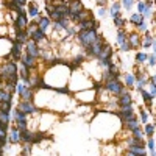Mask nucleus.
<instances>
[{"mask_svg": "<svg viewBox=\"0 0 156 156\" xmlns=\"http://www.w3.org/2000/svg\"><path fill=\"white\" fill-rule=\"evenodd\" d=\"M0 80H3L5 84H17L19 83V62L8 58L0 66Z\"/></svg>", "mask_w": 156, "mask_h": 156, "instance_id": "f257e3e1", "label": "nucleus"}, {"mask_svg": "<svg viewBox=\"0 0 156 156\" xmlns=\"http://www.w3.org/2000/svg\"><path fill=\"white\" fill-rule=\"evenodd\" d=\"M98 36H100L98 30H78L73 37H75V41L78 42V45H80L83 50H86L87 47H90L95 42V39Z\"/></svg>", "mask_w": 156, "mask_h": 156, "instance_id": "f03ea898", "label": "nucleus"}, {"mask_svg": "<svg viewBox=\"0 0 156 156\" xmlns=\"http://www.w3.org/2000/svg\"><path fill=\"white\" fill-rule=\"evenodd\" d=\"M103 87H105L109 94L112 95H119L122 90L126 89V86L123 84V81H120V78H108V80L103 81Z\"/></svg>", "mask_w": 156, "mask_h": 156, "instance_id": "7ed1b4c3", "label": "nucleus"}, {"mask_svg": "<svg viewBox=\"0 0 156 156\" xmlns=\"http://www.w3.org/2000/svg\"><path fill=\"white\" fill-rule=\"evenodd\" d=\"M105 42H106V41H105V39H103V36L100 34V36L95 39V42L84 50L87 59H98V56H100V53H101V48H103V44H105Z\"/></svg>", "mask_w": 156, "mask_h": 156, "instance_id": "20e7f679", "label": "nucleus"}, {"mask_svg": "<svg viewBox=\"0 0 156 156\" xmlns=\"http://www.w3.org/2000/svg\"><path fill=\"white\" fill-rule=\"evenodd\" d=\"M17 109H20V111H23L25 114H28V115H33V114H41V109H39L34 103H33V100H20L19 103H17V106H16Z\"/></svg>", "mask_w": 156, "mask_h": 156, "instance_id": "39448f33", "label": "nucleus"}, {"mask_svg": "<svg viewBox=\"0 0 156 156\" xmlns=\"http://www.w3.org/2000/svg\"><path fill=\"white\" fill-rule=\"evenodd\" d=\"M23 51H25V44H22V42H19V41H16V39H14V41H12L11 48H9V58L12 61L19 62L20 58H22V55H23Z\"/></svg>", "mask_w": 156, "mask_h": 156, "instance_id": "423d86ee", "label": "nucleus"}, {"mask_svg": "<svg viewBox=\"0 0 156 156\" xmlns=\"http://www.w3.org/2000/svg\"><path fill=\"white\" fill-rule=\"evenodd\" d=\"M75 25H76L78 30H98L100 28V20H97L94 17H87V19L80 20Z\"/></svg>", "mask_w": 156, "mask_h": 156, "instance_id": "0eeeda50", "label": "nucleus"}, {"mask_svg": "<svg viewBox=\"0 0 156 156\" xmlns=\"http://www.w3.org/2000/svg\"><path fill=\"white\" fill-rule=\"evenodd\" d=\"M25 53H28V55L39 59L42 56V50H41V47H39L37 42H34L33 39H28V41L25 42Z\"/></svg>", "mask_w": 156, "mask_h": 156, "instance_id": "6e6552de", "label": "nucleus"}, {"mask_svg": "<svg viewBox=\"0 0 156 156\" xmlns=\"http://www.w3.org/2000/svg\"><path fill=\"white\" fill-rule=\"evenodd\" d=\"M136 114V109L133 106V103H129V105H125V106H119V109H117L115 115L119 117V119L123 122L126 119H129V117H133Z\"/></svg>", "mask_w": 156, "mask_h": 156, "instance_id": "1a4fd4ad", "label": "nucleus"}, {"mask_svg": "<svg viewBox=\"0 0 156 156\" xmlns=\"http://www.w3.org/2000/svg\"><path fill=\"white\" fill-rule=\"evenodd\" d=\"M67 5H69V19L73 17V16H76V14H80L81 11L86 9L81 0H69Z\"/></svg>", "mask_w": 156, "mask_h": 156, "instance_id": "9d476101", "label": "nucleus"}, {"mask_svg": "<svg viewBox=\"0 0 156 156\" xmlns=\"http://www.w3.org/2000/svg\"><path fill=\"white\" fill-rule=\"evenodd\" d=\"M28 25V14L23 12V14H16V17L12 19V27L14 30H25Z\"/></svg>", "mask_w": 156, "mask_h": 156, "instance_id": "9b49d317", "label": "nucleus"}, {"mask_svg": "<svg viewBox=\"0 0 156 156\" xmlns=\"http://www.w3.org/2000/svg\"><path fill=\"white\" fill-rule=\"evenodd\" d=\"M8 142L9 145H17L20 144V129L14 125L8 129Z\"/></svg>", "mask_w": 156, "mask_h": 156, "instance_id": "f8f14e48", "label": "nucleus"}, {"mask_svg": "<svg viewBox=\"0 0 156 156\" xmlns=\"http://www.w3.org/2000/svg\"><path fill=\"white\" fill-rule=\"evenodd\" d=\"M129 103H133V95L128 89H125L117 95V106H125V105H129Z\"/></svg>", "mask_w": 156, "mask_h": 156, "instance_id": "ddd939ff", "label": "nucleus"}, {"mask_svg": "<svg viewBox=\"0 0 156 156\" xmlns=\"http://www.w3.org/2000/svg\"><path fill=\"white\" fill-rule=\"evenodd\" d=\"M19 62L23 64L25 67L31 69V70L37 67V58H34V56H31V55H28V53H25V51H23V55H22V58H20Z\"/></svg>", "mask_w": 156, "mask_h": 156, "instance_id": "4468645a", "label": "nucleus"}, {"mask_svg": "<svg viewBox=\"0 0 156 156\" xmlns=\"http://www.w3.org/2000/svg\"><path fill=\"white\" fill-rule=\"evenodd\" d=\"M128 41H129V44H131V48L133 50H136V48H139L140 47V42H142V36H140V33L136 30V31H128Z\"/></svg>", "mask_w": 156, "mask_h": 156, "instance_id": "2eb2a0df", "label": "nucleus"}, {"mask_svg": "<svg viewBox=\"0 0 156 156\" xmlns=\"http://www.w3.org/2000/svg\"><path fill=\"white\" fill-rule=\"evenodd\" d=\"M125 154H131V156H145V154H147V150H145V147H140V145H137V144H133V145H128V147H126Z\"/></svg>", "mask_w": 156, "mask_h": 156, "instance_id": "dca6fc26", "label": "nucleus"}, {"mask_svg": "<svg viewBox=\"0 0 156 156\" xmlns=\"http://www.w3.org/2000/svg\"><path fill=\"white\" fill-rule=\"evenodd\" d=\"M19 78H20V81L27 83L30 86V81H31V69L25 67L23 64H20V62H19Z\"/></svg>", "mask_w": 156, "mask_h": 156, "instance_id": "f3484780", "label": "nucleus"}, {"mask_svg": "<svg viewBox=\"0 0 156 156\" xmlns=\"http://www.w3.org/2000/svg\"><path fill=\"white\" fill-rule=\"evenodd\" d=\"M122 123H123V128L128 129V131H133V129H136V128L140 126V120H139V117H137L136 114H134L133 117H129V119L123 120Z\"/></svg>", "mask_w": 156, "mask_h": 156, "instance_id": "a211bd4d", "label": "nucleus"}, {"mask_svg": "<svg viewBox=\"0 0 156 156\" xmlns=\"http://www.w3.org/2000/svg\"><path fill=\"white\" fill-rule=\"evenodd\" d=\"M30 39H33V41L34 42H37L39 45H41V44H45V42H48V37H47V34H45V31L44 30H41V28H39L37 27V30L31 34V37Z\"/></svg>", "mask_w": 156, "mask_h": 156, "instance_id": "6ab92c4d", "label": "nucleus"}, {"mask_svg": "<svg viewBox=\"0 0 156 156\" xmlns=\"http://www.w3.org/2000/svg\"><path fill=\"white\" fill-rule=\"evenodd\" d=\"M36 23H37V27L41 28V30L47 31V30L50 28V25H51V19H50L48 16H41V14H39V16L36 17Z\"/></svg>", "mask_w": 156, "mask_h": 156, "instance_id": "aec40b11", "label": "nucleus"}, {"mask_svg": "<svg viewBox=\"0 0 156 156\" xmlns=\"http://www.w3.org/2000/svg\"><path fill=\"white\" fill-rule=\"evenodd\" d=\"M153 41H154V36H153L150 31H145L144 34H142V42H140V47L144 48V50H148V48H151Z\"/></svg>", "mask_w": 156, "mask_h": 156, "instance_id": "412c9836", "label": "nucleus"}, {"mask_svg": "<svg viewBox=\"0 0 156 156\" xmlns=\"http://www.w3.org/2000/svg\"><path fill=\"white\" fill-rule=\"evenodd\" d=\"M120 11H122V3H120V0H114V2H111L109 8H108V14L111 17L117 16V14H120Z\"/></svg>", "mask_w": 156, "mask_h": 156, "instance_id": "4be33fe9", "label": "nucleus"}, {"mask_svg": "<svg viewBox=\"0 0 156 156\" xmlns=\"http://www.w3.org/2000/svg\"><path fill=\"white\" fill-rule=\"evenodd\" d=\"M139 94H140L142 100H144L145 106H147V108L150 109V108L153 106V98H154V97H153V95H151V94L148 92V90H147L145 87H144V89H140V90H139Z\"/></svg>", "mask_w": 156, "mask_h": 156, "instance_id": "5701e85b", "label": "nucleus"}, {"mask_svg": "<svg viewBox=\"0 0 156 156\" xmlns=\"http://www.w3.org/2000/svg\"><path fill=\"white\" fill-rule=\"evenodd\" d=\"M103 58H108V59H114V51H112V47L105 42L103 44V48H101V53L98 56V59H103Z\"/></svg>", "mask_w": 156, "mask_h": 156, "instance_id": "b1692460", "label": "nucleus"}, {"mask_svg": "<svg viewBox=\"0 0 156 156\" xmlns=\"http://www.w3.org/2000/svg\"><path fill=\"white\" fill-rule=\"evenodd\" d=\"M19 97H20V100H34V89L27 84L22 89V92L19 94Z\"/></svg>", "mask_w": 156, "mask_h": 156, "instance_id": "393cba45", "label": "nucleus"}, {"mask_svg": "<svg viewBox=\"0 0 156 156\" xmlns=\"http://www.w3.org/2000/svg\"><path fill=\"white\" fill-rule=\"evenodd\" d=\"M27 8H28V9H27V14H28L30 17H34V19H36L39 14H41V11H39V6H37L36 2H28V3H27Z\"/></svg>", "mask_w": 156, "mask_h": 156, "instance_id": "a878e982", "label": "nucleus"}, {"mask_svg": "<svg viewBox=\"0 0 156 156\" xmlns=\"http://www.w3.org/2000/svg\"><path fill=\"white\" fill-rule=\"evenodd\" d=\"M33 134H34V131L30 128L22 129L20 131V144H25V142H31L33 144Z\"/></svg>", "mask_w": 156, "mask_h": 156, "instance_id": "bb28decb", "label": "nucleus"}, {"mask_svg": "<svg viewBox=\"0 0 156 156\" xmlns=\"http://www.w3.org/2000/svg\"><path fill=\"white\" fill-rule=\"evenodd\" d=\"M122 76H123V84H125L128 89L134 86V83H136L134 73H131V72H125V73H122Z\"/></svg>", "mask_w": 156, "mask_h": 156, "instance_id": "cd10ccee", "label": "nucleus"}, {"mask_svg": "<svg viewBox=\"0 0 156 156\" xmlns=\"http://www.w3.org/2000/svg\"><path fill=\"white\" fill-rule=\"evenodd\" d=\"M14 39L22 44H25L30 39V36L27 34V30H14Z\"/></svg>", "mask_w": 156, "mask_h": 156, "instance_id": "c85d7f7f", "label": "nucleus"}, {"mask_svg": "<svg viewBox=\"0 0 156 156\" xmlns=\"http://www.w3.org/2000/svg\"><path fill=\"white\" fill-rule=\"evenodd\" d=\"M126 37H128V31L125 28H117V33H115V42H117V45H120L122 42H125Z\"/></svg>", "mask_w": 156, "mask_h": 156, "instance_id": "c756f323", "label": "nucleus"}, {"mask_svg": "<svg viewBox=\"0 0 156 156\" xmlns=\"http://www.w3.org/2000/svg\"><path fill=\"white\" fill-rule=\"evenodd\" d=\"M45 139H50V136H48L47 133H42V131H34V134H33V145L41 144V142H42V140H45Z\"/></svg>", "mask_w": 156, "mask_h": 156, "instance_id": "7c9ffc66", "label": "nucleus"}, {"mask_svg": "<svg viewBox=\"0 0 156 156\" xmlns=\"http://www.w3.org/2000/svg\"><path fill=\"white\" fill-rule=\"evenodd\" d=\"M14 100V94H11L8 89H0V101H12Z\"/></svg>", "mask_w": 156, "mask_h": 156, "instance_id": "2f4dec72", "label": "nucleus"}, {"mask_svg": "<svg viewBox=\"0 0 156 156\" xmlns=\"http://www.w3.org/2000/svg\"><path fill=\"white\" fill-rule=\"evenodd\" d=\"M144 133H145V136L147 137H151V136H154V133H156V125L154 123H145V126H144Z\"/></svg>", "mask_w": 156, "mask_h": 156, "instance_id": "473e14b6", "label": "nucleus"}, {"mask_svg": "<svg viewBox=\"0 0 156 156\" xmlns=\"http://www.w3.org/2000/svg\"><path fill=\"white\" fill-rule=\"evenodd\" d=\"M142 20H144V14H140V12H137V11L129 16V23H131V25H137Z\"/></svg>", "mask_w": 156, "mask_h": 156, "instance_id": "72a5a7b5", "label": "nucleus"}, {"mask_svg": "<svg viewBox=\"0 0 156 156\" xmlns=\"http://www.w3.org/2000/svg\"><path fill=\"white\" fill-rule=\"evenodd\" d=\"M112 22H114V27H115V28H123L125 23H126V20H125L120 14L114 16V17H112Z\"/></svg>", "mask_w": 156, "mask_h": 156, "instance_id": "f704fd0d", "label": "nucleus"}, {"mask_svg": "<svg viewBox=\"0 0 156 156\" xmlns=\"http://www.w3.org/2000/svg\"><path fill=\"white\" fill-rule=\"evenodd\" d=\"M134 62L139 64V66H142L144 62H147V53L145 51H137L136 56H134Z\"/></svg>", "mask_w": 156, "mask_h": 156, "instance_id": "c9c22d12", "label": "nucleus"}, {"mask_svg": "<svg viewBox=\"0 0 156 156\" xmlns=\"http://www.w3.org/2000/svg\"><path fill=\"white\" fill-rule=\"evenodd\" d=\"M148 22H150V20L144 19L142 22H139L137 25H134V27H136V30H137L139 33H142V34H144L145 31H148Z\"/></svg>", "mask_w": 156, "mask_h": 156, "instance_id": "e433bc0d", "label": "nucleus"}, {"mask_svg": "<svg viewBox=\"0 0 156 156\" xmlns=\"http://www.w3.org/2000/svg\"><path fill=\"white\" fill-rule=\"evenodd\" d=\"M120 3H122V8L125 11H131L133 6L136 5V0H120Z\"/></svg>", "mask_w": 156, "mask_h": 156, "instance_id": "4c0bfd02", "label": "nucleus"}, {"mask_svg": "<svg viewBox=\"0 0 156 156\" xmlns=\"http://www.w3.org/2000/svg\"><path fill=\"white\" fill-rule=\"evenodd\" d=\"M147 148L150 150V154H151V156H153V154H156V142H154L153 136L147 139Z\"/></svg>", "mask_w": 156, "mask_h": 156, "instance_id": "58836bf2", "label": "nucleus"}, {"mask_svg": "<svg viewBox=\"0 0 156 156\" xmlns=\"http://www.w3.org/2000/svg\"><path fill=\"white\" fill-rule=\"evenodd\" d=\"M14 109L12 108V101H0V111H5V112H9Z\"/></svg>", "mask_w": 156, "mask_h": 156, "instance_id": "ea45409f", "label": "nucleus"}, {"mask_svg": "<svg viewBox=\"0 0 156 156\" xmlns=\"http://www.w3.org/2000/svg\"><path fill=\"white\" fill-rule=\"evenodd\" d=\"M142 14H144V19H147V20H153V17H154V11H153V8L145 6V11L142 12Z\"/></svg>", "mask_w": 156, "mask_h": 156, "instance_id": "a19ab883", "label": "nucleus"}, {"mask_svg": "<svg viewBox=\"0 0 156 156\" xmlns=\"http://www.w3.org/2000/svg\"><path fill=\"white\" fill-rule=\"evenodd\" d=\"M144 134H145V133H144V129H142L140 126L131 131V136H133V137H136V139H144Z\"/></svg>", "mask_w": 156, "mask_h": 156, "instance_id": "79ce46f5", "label": "nucleus"}, {"mask_svg": "<svg viewBox=\"0 0 156 156\" xmlns=\"http://www.w3.org/2000/svg\"><path fill=\"white\" fill-rule=\"evenodd\" d=\"M147 64L148 67L156 66V53H147Z\"/></svg>", "mask_w": 156, "mask_h": 156, "instance_id": "37998d69", "label": "nucleus"}, {"mask_svg": "<svg viewBox=\"0 0 156 156\" xmlns=\"http://www.w3.org/2000/svg\"><path fill=\"white\" fill-rule=\"evenodd\" d=\"M97 14H98L100 19H105L108 16V8L106 6H98L97 8Z\"/></svg>", "mask_w": 156, "mask_h": 156, "instance_id": "c03bdc74", "label": "nucleus"}, {"mask_svg": "<svg viewBox=\"0 0 156 156\" xmlns=\"http://www.w3.org/2000/svg\"><path fill=\"white\" fill-rule=\"evenodd\" d=\"M139 120H140V123H147L148 122V112L145 111V109H140V112H139Z\"/></svg>", "mask_w": 156, "mask_h": 156, "instance_id": "a18cd8bd", "label": "nucleus"}, {"mask_svg": "<svg viewBox=\"0 0 156 156\" xmlns=\"http://www.w3.org/2000/svg\"><path fill=\"white\" fill-rule=\"evenodd\" d=\"M136 11L140 12V14L145 11V2H144V0H137V2H136Z\"/></svg>", "mask_w": 156, "mask_h": 156, "instance_id": "49530a36", "label": "nucleus"}, {"mask_svg": "<svg viewBox=\"0 0 156 156\" xmlns=\"http://www.w3.org/2000/svg\"><path fill=\"white\" fill-rule=\"evenodd\" d=\"M129 50H133V48H131V44H129V41L126 39L125 42H122V44H120V51L126 53V51H129Z\"/></svg>", "mask_w": 156, "mask_h": 156, "instance_id": "de8ad7c7", "label": "nucleus"}, {"mask_svg": "<svg viewBox=\"0 0 156 156\" xmlns=\"http://www.w3.org/2000/svg\"><path fill=\"white\" fill-rule=\"evenodd\" d=\"M148 92H150L153 97H156V84H153V83H150V81H148Z\"/></svg>", "mask_w": 156, "mask_h": 156, "instance_id": "09e8293b", "label": "nucleus"}, {"mask_svg": "<svg viewBox=\"0 0 156 156\" xmlns=\"http://www.w3.org/2000/svg\"><path fill=\"white\" fill-rule=\"evenodd\" d=\"M11 2L14 3L16 6H27V3H28L27 0H11Z\"/></svg>", "mask_w": 156, "mask_h": 156, "instance_id": "8fccbe9b", "label": "nucleus"}, {"mask_svg": "<svg viewBox=\"0 0 156 156\" xmlns=\"http://www.w3.org/2000/svg\"><path fill=\"white\" fill-rule=\"evenodd\" d=\"M145 2V6H150V8H153V5H154V0H144Z\"/></svg>", "mask_w": 156, "mask_h": 156, "instance_id": "3c124183", "label": "nucleus"}, {"mask_svg": "<svg viewBox=\"0 0 156 156\" xmlns=\"http://www.w3.org/2000/svg\"><path fill=\"white\" fill-rule=\"evenodd\" d=\"M98 6H106V0H95Z\"/></svg>", "mask_w": 156, "mask_h": 156, "instance_id": "603ef678", "label": "nucleus"}, {"mask_svg": "<svg viewBox=\"0 0 156 156\" xmlns=\"http://www.w3.org/2000/svg\"><path fill=\"white\" fill-rule=\"evenodd\" d=\"M148 81H150V83H153V84H156V75H151V76H148Z\"/></svg>", "mask_w": 156, "mask_h": 156, "instance_id": "864d4df0", "label": "nucleus"}, {"mask_svg": "<svg viewBox=\"0 0 156 156\" xmlns=\"http://www.w3.org/2000/svg\"><path fill=\"white\" fill-rule=\"evenodd\" d=\"M154 5H156V3H154ZM154 16H156V12H154Z\"/></svg>", "mask_w": 156, "mask_h": 156, "instance_id": "5fc2aeb1", "label": "nucleus"}, {"mask_svg": "<svg viewBox=\"0 0 156 156\" xmlns=\"http://www.w3.org/2000/svg\"><path fill=\"white\" fill-rule=\"evenodd\" d=\"M45 2H48V0H45Z\"/></svg>", "mask_w": 156, "mask_h": 156, "instance_id": "6e6d98bb", "label": "nucleus"}, {"mask_svg": "<svg viewBox=\"0 0 156 156\" xmlns=\"http://www.w3.org/2000/svg\"><path fill=\"white\" fill-rule=\"evenodd\" d=\"M154 27H156V23H154Z\"/></svg>", "mask_w": 156, "mask_h": 156, "instance_id": "4d7b16f0", "label": "nucleus"}, {"mask_svg": "<svg viewBox=\"0 0 156 156\" xmlns=\"http://www.w3.org/2000/svg\"><path fill=\"white\" fill-rule=\"evenodd\" d=\"M154 108H156V106H154Z\"/></svg>", "mask_w": 156, "mask_h": 156, "instance_id": "13d9d810", "label": "nucleus"}]
</instances>
